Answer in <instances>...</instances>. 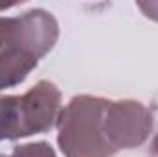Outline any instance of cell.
Instances as JSON below:
<instances>
[{
	"label": "cell",
	"instance_id": "1",
	"mask_svg": "<svg viewBox=\"0 0 158 157\" xmlns=\"http://www.w3.org/2000/svg\"><path fill=\"white\" fill-rule=\"evenodd\" d=\"M59 39L57 19L42 9L33 7L13 17V30L0 52V92L20 85L48 56Z\"/></svg>",
	"mask_w": 158,
	"mask_h": 157
},
{
	"label": "cell",
	"instance_id": "2",
	"mask_svg": "<svg viewBox=\"0 0 158 157\" xmlns=\"http://www.w3.org/2000/svg\"><path fill=\"white\" fill-rule=\"evenodd\" d=\"M107 98L77 94L61 109L57 118V144L64 157L116 155L105 133Z\"/></svg>",
	"mask_w": 158,
	"mask_h": 157
},
{
	"label": "cell",
	"instance_id": "3",
	"mask_svg": "<svg viewBox=\"0 0 158 157\" xmlns=\"http://www.w3.org/2000/svg\"><path fill=\"white\" fill-rule=\"evenodd\" d=\"M63 96L53 81L40 79L24 94H0V141L46 133L57 126Z\"/></svg>",
	"mask_w": 158,
	"mask_h": 157
},
{
	"label": "cell",
	"instance_id": "4",
	"mask_svg": "<svg viewBox=\"0 0 158 157\" xmlns=\"http://www.w3.org/2000/svg\"><path fill=\"white\" fill-rule=\"evenodd\" d=\"M155 131V111L138 100H107L105 133L114 154L134 150Z\"/></svg>",
	"mask_w": 158,
	"mask_h": 157
},
{
	"label": "cell",
	"instance_id": "5",
	"mask_svg": "<svg viewBox=\"0 0 158 157\" xmlns=\"http://www.w3.org/2000/svg\"><path fill=\"white\" fill-rule=\"evenodd\" d=\"M7 157H57V154L50 146V142L39 141V142H26L15 146Z\"/></svg>",
	"mask_w": 158,
	"mask_h": 157
},
{
	"label": "cell",
	"instance_id": "6",
	"mask_svg": "<svg viewBox=\"0 0 158 157\" xmlns=\"http://www.w3.org/2000/svg\"><path fill=\"white\" fill-rule=\"evenodd\" d=\"M13 30V17H0V52L4 50L6 43Z\"/></svg>",
	"mask_w": 158,
	"mask_h": 157
},
{
	"label": "cell",
	"instance_id": "7",
	"mask_svg": "<svg viewBox=\"0 0 158 157\" xmlns=\"http://www.w3.org/2000/svg\"><path fill=\"white\" fill-rule=\"evenodd\" d=\"M136 7L151 20L158 22V2H138Z\"/></svg>",
	"mask_w": 158,
	"mask_h": 157
},
{
	"label": "cell",
	"instance_id": "8",
	"mask_svg": "<svg viewBox=\"0 0 158 157\" xmlns=\"http://www.w3.org/2000/svg\"><path fill=\"white\" fill-rule=\"evenodd\" d=\"M151 150H153V154L158 155V128H156V133H155V139H153V144H151Z\"/></svg>",
	"mask_w": 158,
	"mask_h": 157
},
{
	"label": "cell",
	"instance_id": "9",
	"mask_svg": "<svg viewBox=\"0 0 158 157\" xmlns=\"http://www.w3.org/2000/svg\"><path fill=\"white\" fill-rule=\"evenodd\" d=\"M15 6H19V4H6V6H0V11H4V9H9V7H15Z\"/></svg>",
	"mask_w": 158,
	"mask_h": 157
},
{
	"label": "cell",
	"instance_id": "10",
	"mask_svg": "<svg viewBox=\"0 0 158 157\" xmlns=\"http://www.w3.org/2000/svg\"><path fill=\"white\" fill-rule=\"evenodd\" d=\"M0 157H6V155H2V154H0Z\"/></svg>",
	"mask_w": 158,
	"mask_h": 157
}]
</instances>
